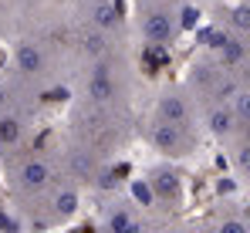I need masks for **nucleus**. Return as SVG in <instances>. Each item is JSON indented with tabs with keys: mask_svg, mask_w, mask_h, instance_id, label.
<instances>
[{
	"mask_svg": "<svg viewBox=\"0 0 250 233\" xmlns=\"http://www.w3.org/2000/svg\"><path fill=\"white\" fill-rule=\"evenodd\" d=\"M108 230H115V233H135V230H139V223H135L128 213L119 210V213H112V216H108Z\"/></svg>",
	"mask_w": 250,
	"mask_h": 233,
	"instance_id": "9b49d317",
	"label": "nucleus"
},
{
	"mask_svg": "<svg viewBox=\"0 0 250 233\" xmlns=\"http://www.w3.org/2000/svg\"><path fill=\"white\" fill-rule=\"evenodd\" d=\"M207 41H209V47H220V44H223L227 38H223L220 31H209V34H207Z\"/></svg>",
	"mask_w": 250,
	"mask_h": 233,
	"instance_id": "aec40b11",
	"label": "nucleus"
},
{
	"mask_svg": "<svg viewBox=\"0 0 250 233\" xmlns=\"http://www.w3.org/2000/svg\"><path fill=\"white\" fill-rule=\"evenodd\" d=\"M3 102H7V91H3V88H0V108H3Z\"/></svg>",
	"mask_w": 250,
	"mask_h": 233,
	"instance_id": "5701e85b",
	"label": "nucleus"
},
{
	"mask_svg": "<svg viewBox=\"0 0 250 233\" xmlns=\"http://www.w3.org/2000/svg\"><path fill=\"white\" fill-rule=\"evenodd\" d=\"M132 193H135V199H139L142 206H149V203L156 199V193H152V186H146V183H135V186H132Z\"/></svg>",
	"mask_w": 250,
	"mask_h": 233,
	"instance_id": "dca6fc26",
	"label": "nucleus"
},
{
	"mask_svg": "<svg viewBox=\"0 0 250 233\" xmlns=\"http://www.w3.org/2000/svg\"><path fill=\"white\" fill-rule=\"evenodd\" d=\"M152 193L169 199V196L179 193V183H176V176L172 172H156V179H152Z\"/></svg>",
	"mask_w": 250,
	"mask_h": 233,
	"instance_id": "1a4fd4ad",
	"label": "nucleus"
},
{
	"mask_svg": "<svg viewBox=\"0 0 250 233\" xmlns=\"http://www.w3.org/2000/svg\"><path fill=\"white\" fill-rule=\"evenodd\" d=\"M21 139V122L17 118H0V146H14Z\"/></svg>",
	"mask_w": 250,
	"mask_h": 233,
	"instance_id": "9d476101",
	"label": "nucleus"
},
{
	"mask_svg": "<svg viewBox=\"0 0 250 233\" xmlns=\"http://www.w3.org/2000/svg\"><path fill=\"white\" fill-rule=\"evenodd\" d=\"M159 115H163V122H172V125L186 122V105H183V98H176V95H166V98L159 102Z\"/></svg>",
	"mask_w": 250,
	"mask_h": 233,
	"instance_id": "423d86ee",
	"label": "nucleus"
},
{
	"mask_svg": "<svg viewBox=\"0 0 250 233\" xmlns=\"http://www.w3.org/2000/svg\"><path fill=\"white\" fill-rule=\"evenodd\" d=\"M84 51L88 54H105V38L102 34H88L84 38Z\"/></svg>",
	"mask_w": 250,
	"mask_h": 233,
	"instance_id": "2eb2a0df",
	"label": "nucleus"
},
{
	"mask_svg": "<svg viewBox=\"0 0 250 233\" xmlns=\"http://www.w3.org/2000/svg\"><path fill=\"white\" fill-rule=\"evenodd\" d=\"M91 17H95V24H98L102 31H115V27H119V10H115L112 3H98V7L91 10Z\"/></svg>",
	"mask_w": 250,
	"mask_h": 233,
	"instance_id": "6e6552de",
	"label": "nucleus"
},
{
	"mask_svg": "<svg viewBox=\"0 0 250 233\" xmlns=\"http://www.w3.org/2000/svg\"><path fill=\"white\" fill-rule=\"evenodd\" d=\"M142 31H146V38H149V41L166 44V41H172V34H176V21L169 17L166 10H152V14L146 17Z\"/></svg>",
	"mask_w": 250,
	"mask_h": 233,
	"instance_id": "f257e3e1",
	"label": "nucleus"
},
{
	"mask_svg": "<svg viewBox=\"0 0 250 233\" xmlns=\"http://www.w3.org/2000/svg\"><path fill=\"white\" fill-rule=\"evenodd\" d=\"M47 176H51V169L44 166L41 159H31V162H24V169H21V179H24V186H31V190H41L44 183H47Z\"/></svg>",
	"mask_w": 250,
	"mask_h": 233,
	"instance_id": "20e7f679",
	"label": "nucleus"
},
{
	"mask_svg": "<svg viewBox=\"0 0 250 233\" xmlns=\"http://www.w3.org/2000/svg\"><path fill=\"white\" fill-rule=\"evenodd\" d=\"M220 51H223V64H237V61L244 58V44H240V41H223Z\"/></svg>",
	"mask_w": 250,
	"mask_h": 233,
	"instance_id": "ddd939ff",
	"label": "nucleus"
},
{
	"mask_svg": "<svg viewBox=\"0 0 250 233\" xmlns=\"http://www.w3.org/2000/svg\"><path fill=\"white\" fill-rule=\"evenodd\" d=\"M233 118H237V122H247L250 118V95L247 91L237 95V102H233Z\"/></svg>",
	"mask_w": 250,
	"mask_h": 233,
	"instance_id": "4468645a",
	"label": "nucleus"
},
{
	"mask_svg": "<svg viewBox=\"0 0 250 233\" xmlns=\"http://www.w3.org/2000/svg\"><path fill=\"white\" fill-rule=\"evenodd\" d=\"M233 112H227V108H213L209 112V132L213 135H230L233 132Z\"/></svg>",
	"mask_w": 250,
	"mask_h": 233,
	"instance_id": "0eeeda50",
	"label": "nucleus"
},
{
	"mask_svg": "<svg viewBox=\"0 0 250 233\" xmlns=\"http://www.w3.org/2000/svg\"><path fill=\"white\" fill-rule=\"evenodd\" d=\"M220 233H250V230H247V223H240V220H227L220 227Z\"/></svg>",
	"mask_w": 250,
	"mask_h": 233,
	"instance_id": "6ab92c4d",
	"label": "nucleus"
},
{
	"mask_svg": "<svg viewBox=\"0 0 250 233\" xmlns=\"http://www.w3.org/2000/svg\"><path fill=\"white\" fill-rule=\"evenodd\" d=\"M88 98H95V102H112L115 98V81L105 75V68H98L91 81H88Z\"/></svg>",
	"mask_w": 250,
	"mask_h": 233,
	"instance_id": "f03ea898",
	"label": "nucleus"
},
{
	"mask_svg": "<svg viewBox=\"0 0 250 233\" xmlns=\"http://www.w3.org/2000/svg\"><path fill=\"white\" fill-rule=\"evenodd\" d=\"M250 149H247V146H240V149H237V162H240V169H247V159H250Z\"/></svg>",
	"mask_w": 250,
	"mask_h": 233,
	"instance_id": "412c9836",
	"label": "nucleus"
},
{
	"mask_svg": "<svg viewBox=\"0 0 250 233\" xmlns=\"http://www.w3.org/2000/svg\"><path fill=\"white\" fill-rule=\"evenodd\" d=\"M41 64H44V58H41V51H38L34 44H21V47H17V68H21L24 75L41 71Z\"/></svg>",
	"mask_w": 250,
	"mask_h": 233,
	"instance_id": "39448f33",
	"label": "nucleus"
},
{
	"mask_svg": "<svg viewBox=\"0 0 250 233\" xmlns=\"http://www.w3.org/2000/svg\"><path fill=\"white\" fill-rule=\"evenodd\" d=\"M152 142H156L163 152H176V149H179V125H172V122L156 125V128H152Z\"/></svg>",
	"mask_w": 250,
	"mask_h": 233,
	"instance_id": "7ed1b4c3",
	"label": "nucleus"
},
{
	"mask_svg": "<svg viewBox=\"0 0 250 233\" xmlns=\"http://www.w3.org/2000/svg\"><path fill=\"white\" fill-rule=\"evenodd\" d=\"M233 24H237L240 31H247V27H250V10H247V7H237V10H233Z\"/></svg>",
	"mask_w": 250,
	"mask_h": 233,
	"instance_id": "a211bd4d",
	"label": "nucleus"
},
{
	"mask_svg": "<svg viewBox=\"0 0 250 233\" xmlns=\"http://www.w3.org/2000/svg\"><path fill=\"white\" fill-rule=\"evenodd\" d=\"M179 17H183V21H179L183 27H196V24H200V10H196V7H183Z\"/></svg>",
	"mask_w": 250,
	"mask_h": 233,
	"instance_id": "f3484780",
	"label": "nucleus"
},
{
	"mask_svg": "<svg viewBox=\"0 0 250 233\" xmlns=\"http://www.w3.org/2000/svg\"><path fill=\"white\" fill-rule=\"evenodd\" d=\"M102 186H105V190H112V186H115V176H112V172H105V176H102Z\"/></svg>",
	"mask_w": 250,
	"mask_h": 233,
	"instance_id": "4be33fe9",
	"label": "nucleus"
},
{
	"mask_svg": "<svg viewBox=\"0 0 250 233\" xmlns=\"http://www.w3.org/2000/svg\"><path fill=\"white\" fill-rule=\"evenodd\" d=\"M54 210L61 213V216H68V213H75L78 210V196L71 193V190H64V193L54 196Z\"/></svg>",
	"mask_w": 250,
	"mask_h": 233,
	"instance_id": "f8f14e48",
	"label": "nucleus"
}]
</instances>
